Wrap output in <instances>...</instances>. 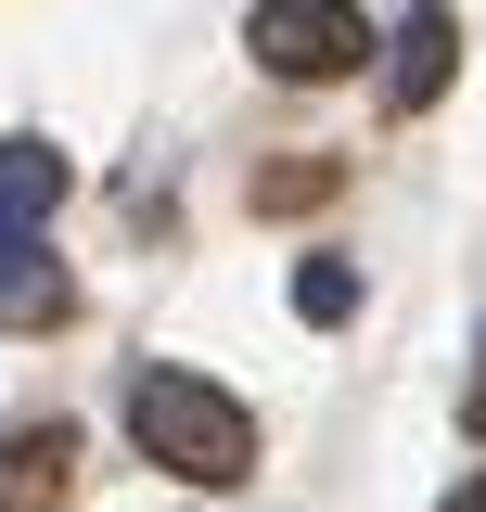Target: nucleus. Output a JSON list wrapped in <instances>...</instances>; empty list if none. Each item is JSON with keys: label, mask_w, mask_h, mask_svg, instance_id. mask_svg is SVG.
I'll return each instance as SVG.
<instances>
[{"label": "nucleus", "mask_w": 486, "mask_h": 512, "mask_svg": "<svg viewBox=\"0 0 486 512\" xmlns=\"http://www.w3.org/2000/svg\"><path fill=\"white\" fill-rule=\"evenodd\" d=\"M128 448L167 461L180 487H243V474H256V423H243V397H218L205 372H141L128 384Z\"/></svg>", "instance_id": "obj_1"}, {"label": "nucleus", "mask_w": 486, "mask_h": 512, "mask_svg": "<svg viewBox=\"0 0 486 512\" xmlns=\"http://www.w3.org/2000/svg\"><path fill=\"white\" fill-rule=\"evenodd\" d=\"M243 52L269 64V77H359V64H371V26L346 13V0H256Z\"/></svg>", "instance_id": "obj_2"}, {"label": "nucleus", "mask_w": 486, "mask_h": 512, "mask_svg": "<svg viewBox=\"0 0 486 512\" xmlns=\"http://www.w3.org/2000/svg\"><path fill=\"white\" fill-rule=\"evenodd\" d=\"M448 77H461V13H435V0H423V13L384 39V103H397V116H423Z\"/></svg>", "instance_id": "obj_3"}, {"label": "nucleus", "mask_w": 486, "mask_h": 512, "mask_svg": "<svg viewBox=\"0 0 486 512\" xmlns=\"http://www.w3.org/2000/svg\"><path fill=\"white\" fill-rule=\"evenodd\" d=\"M77 487V423H26L0 436V512H52Z\"/></svg>", "instance_id": "obj_4"}, {"label": "nucleus", "mask_w": 486, "mask_h": 512, "mask_svg": "<svg viewBox=\"0 0 486 512\" xmlns=\"http://www.w3.org/2000/svg\"><path fill=\"white\" fill-rule=\"evenodd\" d=\"M64 308H77V282L52 269V244H39V231H0V320H13V333H52Z\"/></svg>", "instance_id": "obj_5"}, {"label": "nucleus", "mask_w": 486, "mask_h": 512, "mask_svg": "<svg viewBox=\"0 0 486 512\" xmlns=\"http://www.w3.org/2000/svg\"><path fill=\"white\" fill-rule=\"evenodd\" d=\"M64 205V154L52 141H0V231H39Z\"/></svg>", "instance_id": "obj_6"}, {"label": "nucleus", "mask_w": 486, "mask_h": 512, "mask_svg": "<svg viewBox=\"0 0 486 512\" xmlns=\"http://www.w3.org/2000/svg\"><path fill=\"white\" fill-rule=\"evenodd\" d=\"M346 308H359V269H346V256H307V269H295V320H320V333H333Z\"/></svg>", "instance_id": "obj_7"}, {"label": "nucleus", "mask_w": 486, "mask_h": 512, "mask_svg": "<svg viewBox=\"0 0 486 512\" xmlns=\"http://www.w3.org/2000/svg\"><path fill=\"white\" fill-rule=\"evenodd\" d=\"M461 436H486V346H474V384H461Z\"/></svg>", "instance_id": "obj_8"}, {"label": "nucleus", "mask_w": 486, "mask_h": 512, "mask_svg": "<svg viewBox=\"0 0 486 512\" xmlns=\"http://www.w3.org/2000/svg\"><path fill=\"white\" fill-rule=\"evenodd\" d=\"M435 512H486V474H474V487H448V500H435Z\"/></svg>", "instance_id": "obj_9"}]
</instances>
